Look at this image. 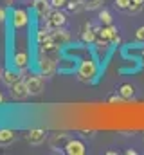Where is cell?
<instances>
[{
    "label": "cell",
    "instance_id": "44dd1931",
    "mask_svg": "<svg viewBox=\"0 0 144 155\" xmlns=\"http://www.w3.org/2000/svg\"><path fill=\"white\" fill-rule=\"evenodd\" d=\"M105 0H85V9L88 11H96V9H101Z\"/></svg>",
    "mask_w": 144,
    "mask_h": 155
},
{
    "label": "cell",
    "instance_id": "8fae6325",
    "mask_svg": "<svg viewBox=\"0 0 144 155\" xmlns=\"http://www.w3.org/2000/svg\"><path fill=\"white\" fill-rule=\"evenodd\" d=\"M51 36H52L54 43H56L60 49L70 41V33H69L65 27H58V29H52V31H51Z\"/></svg>",
    "mask_w": 144,
    "mask_h": 155
},
{
    "label": "cell",
    "instance_id": "83f0119b",
    "mask_svg": "<svg viewBox=\"0 0 144 155\" xmlns=\"http://www.w3.org/2000/svg\"><path fill=\"white\" fill-rule=\"evenodd\" d=\"M139 61H141V65L144 67V49L141 51V56H139Z\"/></svg>",
    "mask_w": 144,
    "mask_h": 155
},
{
    "label": "cell",
    "instance_id": "d4e9b609",
    "mask_svg": "<svg viewBox=\"0 0 144 155\" xmlns=\"http://www.w3.org/2000/svg\"><path fill=\"white\" fill-rule=\"evenodd\" d=\"M135 40L139 43H144V25H141L137 31H135Z\"/></svg>",
    "mask_w": 144,
    "mask_h": 155
},
{
    "label": "cell",
    "instance_id": "5bb4252c",
    "mask_svg": "<svg viewBox=\"0 0 144 155\" xmlns=\"http://www.w3.org/2000/svg\"><path fill=\"white\" fill-rule=\"evenodd\" d=\"M33 7H34L36 15L45 20L49 16V13L52 11V5H51V0H33Z\"/></svg>",
    "mask_w": 144,
    "mask_h": 155
},
{
    "label": "cell",
    "instance_id": "f546056e",
    "mask_svg": "<svg viewBox=\"0 0 144 155\" xmlns=\"http://www.w3.org/2000/svg\"><path fill=\"white\" fill-rule=\"evenodd\" d=\"M126 153H128V155H135L137 152H135V150H126Z\"/></svg>",
    "mask_w": 144,
    "mask_h": 155
},
{
    "label": "cell",
    "instance_id": "7402d4cb",
    "mask_svg": "<svg viewBox=\"0 0 144 155\" xmlns=\"http://www.w3.org/2000/svg\"><path fill=\"white\" fill-rule=\"evenodd\" d=\"M130 4H132V0H113V5L119 11H128L130 9Z\"/></svg>",
    "mask_w": 144,
    "mask_h": 155
},
{
    "label": "cell",
    "instance_id": "277c9868",
    "mask_svg": "<svg viewBox=\"0 0 144 155\" xmlns=\"http://www.w3.org/2000/svg\"><path fill=\"white\" fill-rule=\"evenodd\" d=\"M11 96H13V99H16V101H24L25 97H29L31 94H29V88H27V83H25V79H18L16 83H13L11 87Z\"/></svg>",
    "mask_w": 144,
    "mask_h": 155
},
{
    "label": "cell",
    "instance_id": "f1b7e54d",
    "mask_svg": "<svg viewBox=\"0 0 144 155\" xmlns=\"http://www.w3.org/2000/svg\"><path fill=\"white\" fill-rule=\"evenodd\" d=\"M106 155H117V152H115V150H108Z\"/></svg>",
    "mask_w": 144,
    "mask_h": 155
},
{
    "label": "cell",
    "instance_id": "4fadbf2b",
    "mask_svg": "<svg viewBox=\"0 0 144 155\" xmlns=\"http://www.w3.org/2000/svg\"><path fill=\"white\" fill-rule=\"evenodd\" d=\"M29 63H31V60H29V52H27V51H18V52H15V56H13V65H15L16 71H25V69L29 67Z\"/></svg>",
    "mask_w": 144,
    "mask_h": 155
},
{
    "label": "cell",
    "instance_id": "e0dca14e",
    "mask_svg": "<svg viewBox=\"0 0 144 155\" xmlns=\"http://www.w3.org/2000/svg\"><path fill=\"white\" fill-rule=\"evenodd\" d=\"M18 79H20L18 71H4V72H2V81H4L7 87H11V85L16 83Z\"/></svg>",
    "mask_w": 144,
    "mask_h": 155
},
{
    "label": "cell",
    "instance_id": "8992f818",
    "mask_svg": "<svg viewBox=\"0 0 144 155\" xmlns=\"http://www.w3.org/2000/svg\"><path fill=\"white\" fill-rule=\"evenodd\" d=\"M25 83H27V88H29L31 96H40L43 92V78L41 76L31 74V76L25 78Z\"/></svg>",
    "mask_w": 144,
    "mask_h": 155
},
{
    "label": "cell",
    "instance_id": "9c48e42d",
    "mask_svg": "<svg viewBox=\"0 0 144 155\" xmlns=\"http://www.w3.org/2000/svg\"><path fill=\"white\" fill-rule=\"evenodd\" d=\"M11 22H13V27L15 29H24L27 27L29 24V15L25 9H15L13 15H11Z\"/></svg>",
    "mask_w": 144,
    "mask_h": 155
},
{
    "label": "cell",
    "instance_id": "9a60e30c",
    "mask_svg": "<svg viewBox=\"0 0 144 155\" xmlns=\"http://www.w3.org/2000/svg\"><path fill=\"white\" fill-rule=\"evenodd\" d=\"M15 141H16V132L15 130H9V128H2L0 130V148L11 146Z\"/></svg>",
    "mask_w": 144,
    "mask_h": 155
},
{
    "label": "cell",
    "instance_id": "30bf717a",
    "mask_svg": "<svg viewBox=\"0 0 144 155\" xmlns=\"http://www.w3.org/2000/svg\"><path fill=\"white\" fill-rule=\"evenodd\" d=\"M85 152H87L85 143L79 141V139H74V137L67 143V146L63 148V153H67V155H85Z\"/></svg>",
    "mask_w": 144,
    "mask_h": 155
},
{
    "label": "cell",
    "instance_id": "4dcf8cb0",
    "mask_svg": "<svg viewBox=\"0 0 144 155\" xmlns=\"http://www.w3.org/2000/svg\"><path fill=\"white\" fill-rule=\"evenodd\" d=\"M4 101H5V97H4V94H2V92H0V105H2V103H4Z\"/></svg>",
    "mask_w": 144,
    "mask_h": 155
},
{
    "label": "cell",
    "instance_id": "603a6c76",
    "mask_svg": "<svg viewBox=\"0 0 144 155\" xmlns=\"http://www.w3.org/2000/svg\"><path fill=\"white\" fill-rule=\"evenodd\" d=\"M144 7V0H132V4H130V13H139L141 9Z\"/></svg>",
    "mask_w": 144,
    "mask_h": 155
},
{
    "label": "cell",
    "instance_id": "7c38bea8",
    "mask_svg": "<svg viewBox=\"0 0 144 155\" xmlns=\"http://www.w3.org/2000/svg\"><path fill=\"white\" fill-rule=\"evenodd\" d=\"M72 137L69 134H54L51 139H49V146L52 148V150H60V152H63V148L67 146V143L70 141Z\"/></svg>",
    "mask_w": 144,
    "mask_h": 155
},
{
    "label": "cell",
    "instance_id": "6da1fadb",
    "mask_svg": "<svg viewBox=\"0 0 144 155\" xmlns=\"http://www.w3.org/2000/svg\"><path fill=\"white\" fill-rule=\"evenodd\" d=\"M99 74V65L94 58H85L81 60L77 71H76V76L81 83H94L96 78Z\"/></svg>",
    "mask_w": 144,
    "mask_h": 155
},
{
    "label": "cell",
    "instance_id": "5b68a950",
    "mask_svg": "<svg viewBox=\"0 0 144 155\" xmlns=\"http://www.w3.org/2000/svg\"><path fill=\"white\" fill-rule=\"evenodd\" d=\"M97 36L108 40L112 45H119V43H121L119 31H117V27H115L113 24H110V25H101V31L97 33Z\"/></svg>",
    "mask_w": 144,
    "mask_h": 155
},
{
    "label": "cell",
    "instance_id": "52a82bcc",
    "mask_svg": "<svg viewBox=\"0 0 144 155\" xmlns=\"http://www.w3.org/2000/svg\"><path fill=\"white\" fill-rule=\"evenodd\" d=\"M45 139H47V132H45L43 128H31V130L25 132V141H27L29 144H33V146L41 144Z\"/></svg>",
    "mask_w": 144,
    "mask_h": 155
},
{
    "label": "cell",
    "instance_id": "cb8c5ba5",
    "mask_svg": "<svg viewBox=\"0 0 144 155\" xmlns=\"http://www.w3.org/2000/svg\"><path fill=\"white\" fill-rule=\"evenodd\" d=\"M67 2L69 0H51V5L52 9H61V7H67Z\"/></svg>",
    "mask_w": 144,
    "mask_h": 155
},
{
    "label": "cell",
    "instance_id": "ba28073f",
    "mask_svg": "<svg viewBox=\"0 0 144 155\" xmlns=\"http://www.w3.org/2000/svg\"><path fill=\"white\" fill-rule=\"evenodd\" d=\"M99 31H101L99 25H92L90 22L85 24L83 29H81V41H83V43H94L96 38H97V33H99Z\"/></svg>",
    "mask_w": 144,
    "mask_h": 155
},
{
    "label": "cell",
    "instance_id": "2e32d148",
    "mask_svg": "<svg viewBox=\"0 0 144 155\" xmlns=\"http://www.w3.org/2000/svg\"><path fill=\"white\" fill-rule=\"evenodd\" d=\"M117 94L121 96V99L128 101V99H132V97L135 96V87H133L132 83H123V85H119Z\"/></svg>",
    "mask_w": 144,
    "mask_h": 155
},
{
    "label": "cell",
    "instance_id": "ac0fdd59",
    "mask_svg": "<svg viewBox=\"0 0 144 155\" xmlns=\"http://www.w3.org/2000/svg\"><path fill=\"white\" fill-rule=\"evenodd\" d=\"M67 9L72 13H77L81 9H85V0H69L67 2Z\"/></svg>",
    "mask_w": 144,
    "mask_h": 155
},
{
    "label": "cell",
    "instance_id": "7a4b0ae2",
    "mask_svg": "<svg viewBox=\"0 0 144 155\" xmlns=\"http://www.w3.org/2000/svg\"><path fill=\"white\" fill-rule=\"evenodd\" d=\"M56 54H47V52H40V60H38V69L43 76H52L56 72Z\"/></svg>",
    "mask_w": 144,
    "mask_h": 155
},
{
    "label": "cell",
    "instance_id": "ffe728a7",
    "mask_svg": "<svg viewBox=\"0 0 144 155\" xmlns=\"http://www.w3.org/2000/svg\"><path fill=\"white\" fill-rule=\"evenodd\" d=\"M99 24L101 25H110L112 24V13L106 9H101L99 11Z\"/></svg>",
    "mask_w": 144,
    "mask_h": 155
},
{
    "label": "cell",
    "instance_id": "1f68e13d",
    "mask_svg": "<svg viewBox=\"0 0 144 155\" xmlns=\"http://www.w3.org/2000/svg\"><path fill=\"white\" fill-rule=\"evenodd\" d=\"M0 78H2V69H0Z\"/></svg>",
    "mask_w": 144,
    "mask_h": 155
},
{
    "label": "cell",
    "instance_id": "3957f363",
    "mask_svg": "<svg viewBox=\"0 0 144 155\" xmlns=\"http://www.w3.org/2000/svg\"><path fill=\"white\" fill-rule=\"evenodd\" d=\"M67 24V16L60 11V9H52L49 13V16L45 18V27L47 29H58V27H63Z\"/></svg>",
    "mask_w": 144,
    "mask_h": 155
},
{
    "label": "cell",
    "instance_id": "d6986e66",
    "mask_svg": "<svg viewBox=\"0 0 144 155\" xmlns=\"http://www.w3.org/2000/svg\"><path fill=\"white\" fill-rule=\"evenodd\" d=\"M47 40H51V29H38V33H36V43L40 45V43H43V41H47Z\"/></svg>",
    "mask_w": 144,
    "mask_h": 155
},
{
    "label": "cell",
    "instance_id": "484cf974",
    "mask_svg": "<svg viewBox=\"0 0 144 155\" xmlns=\"http://www.w3.org/2000/svg\"><path fill=\"white\" fill-rule=\"evenodd\" d=\"M121 101V96L119 94H115V96H110L108 97V103H119Z\"/></svg>",
    "mask_w": 144,
    "mask_h": 155
},
{
    "label": "cell",
    "instance_id": "4316f807",
    "mask_svg": "<svg viewBox=\"0 0 144 155\" xmlns=\"http://www.w3.org/2000/svg\"><path fill=\"white\" fill-rule=\"evenodd\" d=\"M5 18H7V13H5V9H4V7H0V22L4 24V22H5Z\"/></svg>",
    "mask_w": 144,
    "mask_h": 155
}]
</instances>
